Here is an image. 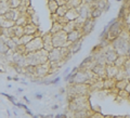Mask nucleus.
Listing matches in <instances>:
<instances>
[{"label":"nucleus","instance_id":"1","mask_svg":"<svg viewBox=\"0 0 130 118\" xmlns=\"http://www.w3.org/2000/svg\"><path fill=\"white\" fill-rule=\"evenodd\" d=\"M48 54L49 52L46 50H40L38 52H32V53H27L26 54V61H27L28 65L32 66H38V65L44 64L48 62Z\"/></svg>","mask_w":130,"mask_h":118},{"label":"nucleus","instance_id":"2","mask_svg":"<svg viewBox=\"0 0 130 118\" xmlns=\"http://www.w3.org/2000/svg\"><path fill=\"white\" fill-rule=\"evenodd\" d=\"M110 44H112V47L117 51L118 55H126L127 56V53H128V50L130 48V42L128 39L119 36L118 38L114 39Z\"/></svg>","mask_w":130,"mask_h":118},{"label":"nucleus","instance_id":"3","mask_svg":"<svg viewBox=\"0 0 130 118\" xmlns=\"http://www.w3.org/2000/svg\"><path fill=\"white\" fill-rule=\"evenodd\" d=\"M52 44L54 48H63L70 46V44L67 41V34L64 30H61L52 35Z\"/></svg>","mask_w":130,"mask_h":118},{"label":"nucleus","instance_id":"4","mask_svg":"<svg viewBox=\"0 0 130 118\" xmlns=\"http://www.w3.org/2000/svg\"><path fill=\"white\" fill-rule=\"evenodd\" d=\"M26 47V51L27 53H32V52H38L44 49V41H42L41 36H37L34 37L30 40V42H28Z\"/></svg>","mask_w":130,"mask_h":118},{"label":"nucleus","instance_id":"5","mask_svg":"<svg viewBox=\"0 0 130 118\" xmlns=\"http://www.w3.org/2000/svg\"><path fill=\"white\" fill-rule=\"evenodd\" d=\"M103 54H104V58H105V61H106V65L114 64V62H115L117 60V58H118V53H117V51L112 47V44L106 47L105 49H103Z\"/></svg>","mask_w":130,"mask_h":118},{"label":"nucleus","instance_id":"6","mask_svg":"<svg viewBox=\"0 0 130 118\" xmlns=\"http://www.w3.org/2000/svg\"><path fill=\"white\" fill-rule=\"evenodd\" d=\"M96 20H93V18H87L86 21L84 22V25H82V28H81V34H82L84 37L90 35L91 32H93L94 27H96Z\"/></svg>","mask_w":130,"mask_h":118},{"label":"nucleus","instance_id":"7","mask_svg":"<svg viewBox=\"0 0 130 118\" xmlns=\"http://www.w3.org/2000/svg\"><path fill=\"white\" fill-rule=\"evenodd\" d=\"M99 79H105L106 78V65L94 64L93 67L90 70Z\"/></svg>","mask_w":130,"mask_h":118},{"label":"nucleus","instance_id":"8","mask_svg":"<svg viewBox=\"0 0 130 118\" xmlns=\"http://www.w3.org/2000/svg\"><path fill=\"white\" fill-rule=\"evenodd\" d=\"M41 38H42V41H44V50H46L47 52H50L51 50H53L54 47L52 44V34L47 32L41 35Z\"/></svg>","mask_w":130,"mask_h":118},{"label":"nucleus","instance_id":"9","mask_svg":"<svg viewBox=\"0 0 130 118\" xmlns=\"http://www.w3.org/2000/svg\"><path fill=\"white\" fill-rule=\"evenodd\" d=\"M82 38L84 36L81 34V30H79V29H74L73 32H70L67 34V41L70 44H74V42L82 40Z\"/></svg>","mask_w":130,"mask_h":118},{"label":"nucleus","instance_id":"10","mask_svg":"<svg viewBox=\"0 0 130 118\" xmlns=\"http://www.w3.org/2000/svg\"><path fill=\"white\" fill-rule=\"evenodd\" d=\"M38 26L32 24V23H28L27 25L24 26V32H25V35H30V36H34V37H37V36H41V34L38 32Z\"/></svg>","mask_w":130,"mask_h":118},{"label":"nucleus","instance_id":"11","mask_svg":"<svg viewBox=\"0 0 130 118\" xmlns=\"http://www.w3.org/2000/svg\"><path fill=\"white\" fill-rule=\"evenodd\" d=\"M20 12L18 11L16 9H9L4 14H3V18L8 21H12V22H15L16 20L20 18Z\"/></svg>","mask_w":130,"mask_h":118},{"label":"nucleus","instance_id":"12","mask_svg":"<svg viewBox=\"0 0 130 118\" xmlns=\"http://www.w3.org/2000/svg\"><path fill=\"white\" fill-rule=\"evenodd\" d=\"M118 70H119V68L115 66L114 64L106 65V78H114V79H115Z\"/></svg>","mask_w":130,"mask_h":118},{"label":"nucleus","instance_id":"13","mask_svg":"<svg viewBox=\"0 0 130 118\" xmlns=\"http://www.w3.org/2000/svg\"><path fill=\"white\" fill-rule=\"evenodd\" d=\"M65 18H66L70 22L76 21V20L79 18V11H78V9H68Z\"/></svg>","mask_w":130,"mask_h":118},{"label":"nucleus","instance_id":"14","mask_svg":"<svg viewBox=\"0 0 130 118\" xmlns=\"http://www.w3.org/2000/svg\"><path fill=\"white\" fill-rule=\"evenodd\" d=\"M104 90H112L116 86V80L114 78H105L103 80Z\"/></svg>","mask_w":130,"mask_h":118},{"label":"nucleus","instance_id":"15","mask_svg":"<svg viewBox=\"0 0 130 118\" xmlns=\"http://www.w3.org/2000/svg\"><path fill=\"white\" fill-rule=\"evenodd\" d=\"M84 0H66L67 9H78L82 6Z\"/></svg>","mask_w":130,"mask_h":118},{"label":"nucleus","instance_id":"16","mask_svg":"<svg viewBox=\"0 0 130 118\" xmlns=\"http://www.w3.org/2000/svg\"><path fill=\"white\" fill-rule=\"evenodd\" d=\"M81 47H82V40H79L77 42H74V44H70V50L72 54H76L81 50Z\"/></svg>","mask_w":130,"mask_h":118},{"label":"nucleus","instance_id":"17","mask_svg":"<svg viewBox=\"0 0 130 118\" xmlns=\"http://www.w3.org/2000/svg\"><path fill=\"white\" fill-rule=\"evenodd\" d=\"M127 58H127L126 55H118L117 60L114 62V65H115V66H117L118 68H124V65H125Z\"/></svg>","mask_w":130,"mask_h":118},{"label":"nucleus","instance_id":"18","mask_svg":"<svg viewBox=\"0 0 130 118\" xmlns=\"http://www.w3.org/2000/svg\"><path fill=\"white\" fill-rule=\"evenodd\" d=\"M129 81L130 80L128 79V78H126V79H122V80H117L115 88L117 90H126V87H127V84H129Z\"/></svg>","mask_w":130,"mask_h":118},{"label":"nucleus","instance_id":"19","mask_svg":"<svg viewBox=\"0 0 130 118\" xmlns=\"http://www.w3.org/2000/svg\"><path fill=\"white\" fill-rule=\"evenodd\" d=\"M61 30H63V25H61L58 22H55V23H52V26H51L49 32L52 35H54V34H56V32H61Z\"/></svg>","mask_w":130,"mask_h":118},{"label":"nucleus","instance_id":"20","mask_svg":"<svg viewBox=\"0 0 130 118\" xmlns=\"http://www.w3.org/2000/svg\"><path fill=\"white\" fill-rule=\"evenodd\" d=\"M103 13H104L103 10H101L99 8H93V9H91V12H90V18L96 20V18H99Z\"/></svg>","mask_w":130,"mask_h":118},{"label":"nucleus","instance_id":"21","mask_svg":"<svg viewBox=\"0 0 130 118\" xmlns=\"http://www.w3.org/2000/svg\"><path fill=\"white\" fill-rule=\"evenodd\" d=\"M34 38V36H30V35H23L21 38H18V44H23V46H26L28 42H30V40Z\"/></svg>","mask_w":130,"mask_h":118},{"label":"nucleus","instance_id":"22","mask_svg":"<svg viewBox=\"0 0 130 118\" xmlns=\"http://www.w3.org/2000/svg\"><path fill=\"white\" fill-rule=\"evenodd\" d=\"M22 0H8L6 3L9 9H18L21 6Z\"/></svg>","mask_w":130,"mask_h":118},{"label":"nucleus","instance_id":"23","mask_svg":"<svg viewBox=\"0 0 130 118\" xmlns=\"http://www.w3.org/2000/svg\"><path fill=\"white\" fill-rule=\"evenodd\" d=\"M67 11H68L67 6H58V8L56 12H55V14H56L58 18H63V16L66 15Z\"/></svg>","mask_w":130,"mask_h":118},{"label":"nucleus","instance_id":"24","mask_svg":"<svg viewBox=\"0 0 130 118\" xmlns=\"http://www.w3.org/2000/svg\"><path fill=\"white\" fill-rule=\"evenodd\" d=\"M58 8V4L56 3V1H50L48 2V10L50 12V14H54L56 12V10Z\"/></svg>","mask_w":130,"mask_h":118},{"label":"nucleus","instance_id":"25","mask_svg":"<svg viewBox=\"0 0 130 118\" xmlns=\"http://www.w3.org/2000/svg\"><path fill=\"white\" fill-rule=\"evenodd\" d=\"M74 29H76V27H75V22H67L66 24L63 26V30L66 32V34H68L70 32H73Z\"/></svg>","mask_w":130,"mask_h":118},{"label":"nucleus","instance_id":"26","mask_svg":"<svg viewBox=\"0 0 130 118\" xmlns=\"http://www.w3.org/2000/svg\"><path fill=\"white\" fill-rule=\"evenodd\" d=\"M14 32H15V37L16 38H21L23 35H25L24 27L23 26H14Z\"/></svg>","mask_w":130,"mask_h":118},{"label":"nucleus","instance_id":"27","mask_svg":"<svg viewBox=\"0 0 130 118\" xmlns=\"http://www.w3.org/2000/svg\"><path fill=\"white\" fill-rule=\"evenodd\" d=\"M128 96H129V93L127 92L126 90H119L118 93H117V96H118L119 99H122V100H127Z\"/></svg>","mask_w":130,"mask_h":118},{"label":"nucleus","instance_id":"28","mask_svg":"<svg viewBox=\"0 0 130 118\" xmlns=\"http://www.w3.org/2000/svg\"><path fill=\"white\" fill-rule=\"evenodd\" d=\"M21 6H25V8H29V6H32V0H22Z\"/></svg>","mask_w":130,"mask_h":118},{"label":"nucleus","instance_id":"29","mask_svg":"<svg viewBox=\"0 0 130 118\" xmlns=\"http://www.w3.org/2000/svg\"><path fill=\"white\" fill-rule=\"evenodd\" d=\"M91 118H105V115H103L101 112H94Z\"/></svg>","mask_w":130,"mask_h":118},{"label":"nucleus","instance_id":"30","mask_svg":"<svg viewBox=\"0 0 130 118\" xmlns=\"http://www.w3.org/2000/svg\"><path fill=\"white\" fill-rule=\"evenodd\" d=\"M56 3L58 4V6H66V0H55Z\"/></svg>","mask_w":130,"mask_h":118},{"label":"nucleus","instance_id":"31","mask_svg":"<svg viewBox=\"0 0 130 118\" xmlns=\"http://www.w3.org/2000/svg\"><path fill=\"white\" fill-rule=\"evenodd\" d=\"M58 16L55 14H51V21H52V23H55V22H58Z\"/></svg>","mask_w":130,"mask_h":118},{"label":"nucleus","instance_id":"32","mask_svg":"<svg viewBox=\"0 0 130 118\" xmlns=\"http://www.w3.org/2000/svg\"><path fill=\"white\" fill-rule=\"evenodd\" d=\"M58 81H60V77H55V78H53V79H51L50 84H58Z\"/></svg>","mask_w":130,"mask_h":118},{"label":"nucleus","instance_id":"33","mask_svg":"<svg viewBox=\"0 0 130 118\" xmlns=\"http://www.w3.org/2000/svg\"><path fill=\"white\" fill-rule=\"evenodd\" d=\"M126 91H127L128 93H130V81H129V84H127V87H126Z\"/></svg>","mask_w":130,"mask_h":118},{"label":"nucleus","instance_id":"34","mask_svg":"<svg viewBox=\"0 0 130 118\" xmlns=\"http://www.w3.org/2000/svg\"><path fill=\"white\" fill-rule=\"evenodd\" d=\"M35 96H36V99H39V100H41L42 99V96H41V94H35Z\"/></svg>","mask_w":130,"mask_h":118},{"label":"nucleus","instance_id":"35","mask_svg":"<svg viewBox=\"0 0 130 118\" xmlns=\"http://www.w3.org/2000/svg\"><path fill=\"white\" fill-rule=\"evenodd\" d=\"M23 99H24V100L26 101V103H27V104H29V103H30V101H29V100H28L26 96H23Z\"/></svg>","mask_w":130,"mask_h":118},{"label":"nucleus","instance_id":"36","mask_svg":"<svg viewBox=\"0 0 130 118\" xmlns=\"http://www.w3.org/2000/svg\"><path fill=\"white\" fill-rule=\"evenodd\" d=\"M113 118H125V116H122V115H117V116H114Z\"/></svg>","mask_w":130,"mask_h":118},{"label":"nucleus","instance_id":"37","mask_svg":"<svg viewBox=\"0 0 130 118\" xmlns=\"http://www.w3.org/2000/svg\"><path fill=\"white\" fill-rule=\"evenodd\" d=\"M2 30H3V29H2L1 27H0V38H1L2 36H3V32H2Z\"/></svg>","mask_w":130,"mask_h":118},{"label":"nucleus","instance_id":"38","mask_svg":"<svg viewBox=\"0 0 130 118\" xmlns=\"http://www.w3.org/2000/svg\"><path fill=\"white\" fill-rule=\"evenodd\" d=\"M58 105H53L52 106V110H58Z\"/></svg>","mask_w":130,"mask_h":118},{"label":"nucleus","instance_id":"39","mask_svg":"<svg viewBox=\"0 0 130 118\" xmlns=\"http://www.w3.org/2000/svg\"><path fill=\"white\" fill-rule=\"evenodd\" d=\"M127 58H130V48H129V50H128V53H127Z\"/></svg>","mask_w":130,"mask_h":118},{"label":"nucleus","instance_id":"40","mask_svg":"<svg viewBox=\"0 0 130 118\" xmlns=\"http://www.w3.org/2000/svg\"><path fill=\"white\" fill-rule=\"evenodd\" d=\"M0 66H1V64H0ZM0 73H4V68H1V67H0Z\"/></svg>","mask_w":130,"mask_h":118},{"label":"nucleus","instance_id":"41","mask_svg":"<svg viewBox=\"0 0 130 118\" xmlns=\"http://www.w3.org/2000/svg\"><path fill=\"white\" fill-rule=\"evenodd\" d=\"M113 117H114V116H112V115H106V116H105V118H113Z\"/></svg>","mask_w":130,"mask_h":118},{"label":"nucleus","instance_id":"42","mask_svg":"<svg viewBox=\"0 0 130 118\" xmlns=\"http://www.w3.org/2000/svg\"><path fill=\"white\" fill-rule=\"evenodd\" d=\"M18 92H23V89H21V88H18Z\"/></svg>","mask_w":130,"mask_h":118},{"label":"nucleus","instance_id":"43","mask_svg":"<svg viewBox=\"0 0 130 118\" xmlns=\"http://www.w3.org/2000/svg\"><path fill=\"white\" fill-rule=\"evenodd\" d=\"M127 101H129V102H130V93H129V96H128V98H127Z\"/></svg>","mask_w":130,"mask_h":118},{"label":"nucleus","instance_id":"44","mask_svg":"<svg viewBox=\"0 0 130 118\" xmlns=\"http://www.w3.org/2000/svg\"><path fill=\"white\" fill-rule=\"evenodd\" d=\"M116 1H118V2H124L125 0H116Z\"/></svg>","mask_w":130,"mask_h":118},{"label":"nucleus","instance_id":"45","mask_svg":"<svg viewBox=\"0 0 130 118\" xmlns=\"http://www.w3.org/2000/svg\"><path fill=\"white\" fill-rule=\"evenodd\" d=\"M125 118H130V116H129V115H126V116H125Z\"/></svg>","mask_w":130,"mask_h":118},{"label":"nucleus","instance_id":"46","mask_svg":"<svg viewBox=\"0 0 130 118\" xmlns=\"http://www.w3.org/2000/svg\"><path fill=\"white\" fill-rule=\"evenodd\" d=\"M48 2H50V1H55V0H47Z\"/></svg>","mask_w":130,"mask_h":118}]
</instances>
